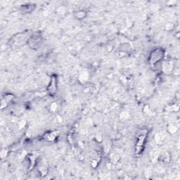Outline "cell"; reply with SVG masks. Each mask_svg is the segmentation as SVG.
Here are the masks:
<instances>
[{
    "label": "cell",
    "instance_id": "8fae6325",
    "mask_svg": "<svg viewBox=\"0 0 180 180\" xmlns=\"http://www.w3.org/2000/svg\"><path fill=\"white\" fill-rule=\"evenodd\" d=\"M57 108V104L56 103H53L51 105V110L52 111H55Z\"/></svg>",
    "mask_w": 180,
    "mask_h": 180
},
{
    "label": "cell",
    "instance_id": "52a82bcc",
    "mask_svg": "<svg viewBox=\"0 0 180 180\" xmlns=\"http://www.w3.org/2000/svg\"><path fill=\"white\" fill-rule=\"evenodd\" d=\"M86 16V13H85V11H80L79 12H78L75 15V16L79 18V19H82L84 17H85Z\"/></svg>",
    "mask_w": 180,
    "mask_h": 180
},
{
    "label": "cell",
    "instance_id": "7a4b0ae2",
    "mask_svg": "<svg viewBox=\"0 0 180 180\" xmlns=\"http://www.w3.org/2000/svg\"><path fill=\"white\" fill-rule=\"evenodd\" d=\"M164 55V51L161 49H155L153 51L150 57V63L152 65H155L158 61H160Z\"/></svg>",
    "mask_w": 180,
    "mask_h": 180
},
{
    "label": "cell",
    "instance_id": "8992f818",
    "mask_svg": "<svg viewBox=\"0 0 180 180\" xmlns=\"http://www.w3.org/2000/svg\"><path fill=\"white\" fill-rule=\"evenodd\" d=\"M58 132H53L51 133H50L49 135H47V139L49 141H53L55 139V138L57 136Z\"/></svg>",
    "mask_w": 180,
    "mask_h": 180
},
{
    "label": "cell",
    "instance_id": "30bf717a",
    "mask_svg": "<svg viewBox=\"0 0 180 180\" xmlns=\"http://www.w3.org/2000/svg\"><path fill=\"white\" fill-rule=\"evenodd\" d=\"M6 154H7V151H6V149H3V150L1 151V158H6Z\"/></svg>",
    "mask_w": 180,
    "mask_h": 180
},
{
    "label": "cell",
    "instance_id": "277c9868",
    "mask_svg": "<svg viewBox=\"0 0 180 180\" xmlns=\"http://www.w3.org/2000/svg\"><path fill=\"white\" fill-rule=\"evenodd\" d=\"M155 141L158 143H161L163 142V140H164V136L162 135V134H156L155 136Z\"/></svg>",
    "mask_w": 180,
    "mask_h": 180
},
{
    "label": "cell",
    "instance_id": "6da1fadb",
    "mask_svg": "<svg viewBox=\"0 0 180 180\" xmlns=\"http://www.w3.org/2000/svg\"><path fill=\"white\" fill-rule=\"evenodd\" d=\"M146 135H147V131L141 130L138 135V139H137V141H136V151L137 153H139L141 151V149L144 144Z\"/></svg>",
    "mask_w": 180,
    "mask_h": 180
},
{
    "label": "cell",
    "instance_id": "5b68a950",
    "mask_svg": "<svg viewBox=\"0 0 180 180\" xmlns=\"http://www.w3.org/2000/svg\"><path fill=\"white\" fill-rule=\"evenodd\" d=\"M159 158L164 162H168L170 160V155L168 153H165L159 156Z\"/></svg>",
    "mask_w": 180,
    "mask_h": 180
},
{
    "label": "cell",
    "instance_id": "3957f363",
    "mask_svg": "<svg viewBox=\"0 0 180 180\" xmlns=\"http://www.w3.org/2000/svg\"><path fill=\"white\" fill-rule=\"evenodd\" d=\"M41 37L40 35H35L32 38H30V40L29 41L30 46H32L33 49L37 48L41 43Z\"/></svg>",
    "mask_w": 180,
    "mask_h": 180
},
{
    "label": "cell",
    "instance_id": "9c48e42d",
    "mask_svg": "<svg viewBox=\"0 0 180 180\" xmlns=\"http://www.w3.org/2000/svg\"><path fill=\"white\" fill-rule=\"evenodd\" d=\"M129 116V114L127 112H123L120 115V118L122 119H127Z\"/></svg>",
    "mask_w": 180,
    "mask_h": 180
},
{
    "label": "cell",
    "instance_id": "ba28073f",
    "mask_svg": "<svg viewBox=\"0 0 180 180\" xmlns=\"http://www.w3.org/2000/svg\"><path fill=\"white\" fill-rule=\"evenodd\" d=\"M176 127H175V125H170L169 127H168V131L170 132V133H174V132H176Z\"/></svg>",
    "mask_w": 180,
    "mask_h": 180
}]
</instances>
